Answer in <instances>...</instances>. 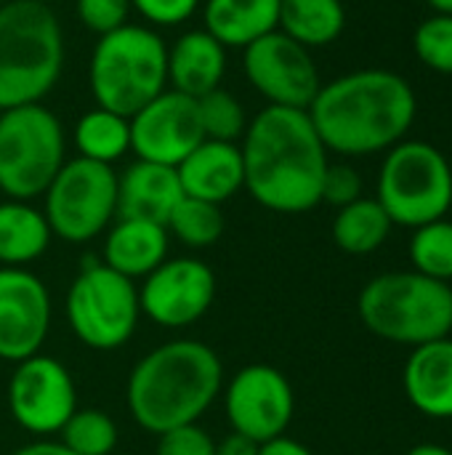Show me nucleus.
Segmentation results:
<instances>
[{
    "label": "nucleus",
    "instance_id": "393cba45",
    "mask_svg": "<svg viewBox=\"0 0 452 455\" xmlns=\"http://www.w3.org/2000/svg\"><path fill=\"white\" fill-rule=\"evenodd\" d=\"M72 141L77 157L112 165L131 152V120L104 107H93L75 123Z\"/></svg>",
    "mask_w": 452,
    "mask_h": 455
},
{
    "label": "nucleus",
    "instance_id": "c9c22d12",
    "mask_svg": "<svg viewBox=\"0 0 452 455\" xmlns=\"http://www.w3.org/2000/svg\"><path fill=\"white\" fill-rule=\"evenodd\" d=\"M216 455H258V443L232 432L229 437L216 443Z\"/></svg>",
    "mask_w": 452,
    "mask_h": 455
},
{
    "label": "nucleus",
    "instance_id": "20e7f679",
    "mask_svg": "<svg viewBox=\"0 0 452 455\" xmlns=\"http://www.w3.org/2000/svg\"><path fill=\"white\" fill-rule=\"evenodd\" d=\"M64 32L51 5L8 0L0 8V112L40 104L61 77Z\"/></svg>",
    "mask_w": 452,
    "mask_h": 455
},
{
    "label": "nucleus",
    "instance_id": "f704fd0d",
    "mask_svg": "<svg viewBox=\"0 0 452 455\" xmlns=\"http://www.w3.org/2000/svg\"><path fill=\"white\" fill-rule=\"evenodd\" d=\"M202 0H131V8L144 16L149 27H178L194 16Z\"/></svg>",
    "mask_w": 452,
    "mask_h": 455
},
{
    "label": "nucleus",
    "instance_id": "2f4dec72",
    "mask_svg": "<svg viewBox=\"0 0 452 455\" xmlns=\"http://www.w3.org/2000/svg\"><path fill=\"white\" fill-rule=\"evenodd\" d=\"M75 13L80 24L99 37L128 24L131 0H75Z\"/></svg>",
    "mask_w": 452,
    "mask_h": 455
},
{
    "label": "nucleus",
    "instance_id": "bb28decb",
    "mask_svg": "<svg viewBox=\"0 0 452 455\" xmlns=\"http://www.w3.org/2000/svg\"><path fill=\"white\" fill-rule=\"evenodd\" d=\"M165 229L186 248H194V251L210 248L224 235L221 205L194 200V197H181V203L173 208Z\"/></svg>",
    "mask_w": 452,
    "mask_h": 455
},
{
    "label": "nucleus",
    "instance_id": "cd10ccee",
    "mask_svg": "<svg viewBox=\"0 0 452 455\" xmlns=\"http://www.w3.org/2000/svg\"><path fill=\"white\" fill-rule=\"evenodd\" d=\"M410 264L413 272L450 283L452 280V221L437 219L418 229L410 237Z\"/></svg>",
    "mask_w": 452,
    "mask_h": 455
},
{
    "label": "nucleus",
    "instance_id": "473e14b6",
    "mask_svg": "<svg viewBox=\"0 0 452 455\" xmlns=\"http://www.w3.org/2000/svg\"><path fill=\"white\" fill-rule=\"evenodd\" d=\"M362 197V176L346 163H330L322 179V203L344 208Z\"/></svg>",
    "mask_w": 452,
    "mask_h": 455
},
{
    "label": "nucleus",
    "instance_id": "f03ea898",
    "mask_svg": "<svg viewBox=\"0 0 452 455\" xmlns=\"http://www.w3.org/2000/svg\"><path fill=\"white\" fill-rule=\"evenodd\" d=\"M306 112L328 152L368 157L408 136L418 96L408 77L392 69H357L322 83Z\"/></svg>",
    "mask_w": 452,
    "mask_h": 455
},
{
    "label": "nucleus",
    "instance_id": "79ce46f5",
    "mask_svg": "<svg viewBox=\"0 0 452 455\" xmlns=\"http://www.w3.org/2000/svg\"><path fill=\"white\" fill-rule=\"evenodd\" d=\"M5 3H8V0H0V8H3V5H5Z\"/></svg>",
    "mask_w": 452,
    "mask_h": 455
},
{
    "label": "nucleus",
    "instance_id": "f257e3e1",
    "mask_svg": "<svg viewBox=\"0 0 452 455\" xmlns=\"http://www.w3.org/2000/svg\"><path fill=\"white\" fill-rule=\"evenodd\" d=\"M245 189L274 213H306L322 203L328 149L306 109L264 107L240 139Z\"/></svg>",
    "mask_w": 452,
    "mask_h": 455
},
{
    "label": "nucleus",
    "instance_id": "58836bf2",
    "mask_svg": "<svg viewBox=\"0 0 452 455\" xmlns=\"http://www.w3.org/2000/svg\"><path fill=\"white\" fill-rule=\"evenodd\" d=\"M408 455H452V451L442 448V445H432V443H426V445H416V448H413Z\"/></svg>",
    "mask_w": 452,
    "mask_h": 455
},
{
    "label": "nucleus",
    "instance_id": "f8f14e48",
    "mask_svg": "<svg viewBox=\"0 0 452 455\" xmlns=\"http://www.w3.org/2000/svg\"><path fill=\"white\" fill-rule=\"evenodd\" d=\"M224 413L232 432L264 445L282 437L293 421L296 397L282 371L256 363L240 368L221 389Z\"/></svg>",
    "mask_w": 452,
    "mask_h": 455
},
{
    "label": "nucleus",
    "instance_id": "e433bc0d",
    "mask_svg": "<svg viewBox=\"0 0 452 455\" xmlns=\"http://www.w3.org/2000/svg\"><path fill=\"white\" fill-rule=\"evenodd\" d=\"M258 455H314L306 445H301L298 440L290 437H274L264 445H258Z\"/></svg>",
    "mask_w": 452,
    "mask_h": 455
},
{
    "label": "nucleus",
    "instance_id": "4c0bfd02",
    "mask_svg": "<svg viewBox=\"0 0 452 455\" xmlns=\"http://www.w3.org/2000/svg\"><path fill=\"white\" fill-rule=\"evenodd\" d=\"M13 455H77V453H72L69 448H64L59 440H37V443H29V445L19 448Z\"/></svg>",
    "mask_w": 452,
    "mask_h": 455
},
{
    "label": "nucleus",
    "instance_id": "dca6fc26",
    "mask_svg": "<svg viewBox=\"0 0 452 455\" xmlns=\"http://www.w3.org/2000/svg\"><path fill=\"white\" fill-rule=\"evenodd\" d=\"M51 296L27 267H0V360L21 363L37 355L51 331Z\"/></svg>",
    "mask_w": 452,
    "mask_h": 455
},
{
    "label": "nucleus",
    "instance_id": "0eeeda50",
    "mask_svg": "<svg viewBox=\"0 0 452 455\" xmlns=\"http://www.w3.org/2000/svg\"><path fill=\"white\" fill-rule=\"evenodd\" d=\"M376 200L397 227L418 229L445 219L452 205L450 160L429 141L402 139L381 163Z\"/></svg>",
    "mask_w": 452,
    "mask_h": 455
},
{
    "label": "nucleus",
    "instance_id": "a878e982",
    "mask_svg": "<svg viewBox=\"0 0 452 455\" xmlns=\"http://www.w3.org/2000/svg\"><path fill=\"white\" fill-rule=\"evenodd\" d=\"M392 227L394 224L389 213L376 197H360L338 208L333 219V240L344 253L365 256V253L378 251L386 243Z\"/></svg>",
    "mask_w": 452,
    "mask_h": 455
},
{
    "label": "nucleus",
    "instance_id": "9b49d317",
    "mask_svg": "<svg viewBox=\"0 0 452 455\" xmlns=\"http://www.w3.org/2000/svg\"><path fill=\"white\" fill-rule=\"evenodd\" d=\"M242 51L245 77L250 88L269 101V107L309 109L322 85L309 48L274 29Z\"/></svg>",
    "mask_w": 452,
    "mask_h": 455
},
{
    "label": "nucleus",
    "instance_id": "423d86ee",
    "mask_svg": "<svg viewBox=\"0 0 452 455\" xmlns=\"http://www.w3.org/2000/svg\"><path fill=\"white\" fill-rule=\"evenodd\" d=\"M357 309L362 325L373 336L413 349L452 333L450 283L418 272L373 277L362 288Z\"/></svg>",
    "mask_w": 452,
    "mask_h": 455
},
{
    "label": "nucleus",
    "instance_id": "aec40b11",
    "mask_svg": "<svg viewBox=\"0 0 452 455\" xmlns=\"http://www.w3.org/2000/svg\"><path fill=\"white\" fill-rule=\"evenodd\" d=\"M226 75V48L208 29H189L168 45V85L178 93L200 99Z\"/></svg>",
    "mask_w": 452,
    "mask_h": 455
},
{
    "label": "nucleus",
    "instance_id": "c756f323",
    "mask_svg": "<svg viewBox=\"0 0 452 455\" xmlns=\"http://www.w3.org/2000/svg\"><path fill=\"white\" fill-rule=\"evenodd\" d=\"M200 128L205 139L213 141H232L237 144L248 128V117L242 104L224 88H216L197 99Z\"/></svg>",
    "mask_w": 452,
    "mask_h": 455
},
{
    "label": "nucleus",
    "instance_id": "ea45409f",
    "mask_svg": "<svg viewBox=\"0 0 452 455\" xmlns=\"http://www.w3.org/2000/svg\"><path fill=\"white\" fill-rule=\"evenodd\" d=\"M432 5L434 13H442V16H452V0H426Z\"/></svg>",
    "mask_w": 452,
    "mask_h": 455
},
{
    "label": "nucleus",
    "instance_id": "f3484780",
    "mask_svg": "<svg viewBox=\"0 0 452 455\" xmlns=\"http://www.w3.org/2000/svg\"><path fill=\"white\" fill-rule=\"evenodd\" d=\"M184 197L221 205L245 189V165L240 144L202 139L176 165Z\"/></svg>",
    "mask_w": 452,
    "mask_h": 455
},
{
    "label": "nucleus",
    "instance_id": "72a5a7b5",
    "mask_svg": "<svg viewBox=\"0 0 452 455\" xmlns=\"http://www.w3.org/2000/svg\"><path fill=\"white\" fill-rule=\"evenodd\" d=\"M157 455H216V440L197 424H186L160 435Z\"/></svg>",
    "mask_w": 452,
    "mask_h": 455
},
{
    "label": "nucleus",
    "instance_id": "4468645a",
    "mask_svg": "<svg viewBox=\"0 0 452 455\" xmlns=\"http://www.w3.org/2000/svg\"><path fill=\"white\" fill-rule=\"evenodd\" d=\"M216 301V275L200 259H165L139 288V307L160 328H189Z\"/></svg>",
    "mask_w": 452,
    "mask_h": 455
},
{
    "label": "nucleus",
    "instance_id": "4be33fe9",
    "mask_svg": "<svg viewBox=\"0 0 452 455\" xmlns=\"http://www.w3.org/2000/svg\"><path fill=\"white\" fill-rule=\"evenodd\" d=\"M280 24V0H202V29L224 48H248Z\"/></svg>",
    "mask_w": 452,
    "mask_h": 455
},
{
    "label": "nucleus",
    "instance_id": "c85d7f7f",
    "mask_svg": "<svg viewBox=\"0 0 452 455\" xmlns=\"http://www.w3.org/2000/svg\"><path fill=\"white\" fill-rule=\"evenodd\" d=\"M59 443L77 455H109L117 445V424L99 408H77L61 427Z\"/></svg>",
    "mask_w": 452,
    "mask_h": 455
},
{
    "label": "nucleus",
    "instance_id": "b1692460",
    "mask_svg": "<svg viewBox=\"0 0 452 455\" xmlns=\"http://www.w3.org/2000/svg\"><path fill=\"white\" fill-rule=\"evenodd\" d=\"M344 27L346 8L341 0H280L277 29L309 51L336 43Z\"/></svg>",
    "mask_w": 452,
    "mask_h": 455
},
{
    "label": "nucleus",
    "instance_id": "9d476101",
    "mask_svg": "<svg viewBox=\"0 0 452 455\" xmlns=\"http://www.w3.org/2000/svg\"><path fill=\"white\" fill-rule=\"evenodd\" d=\"M43 197L53 237L80 245L107 232L117 219V173L112 165L72 157L59 168Z\"/></svg>",
    "mask_w": 452,
    "mask_h": 455
},
{
    "label": "nucleus",
    "instance_id": "7c9ffc66",
    "mask_svg": "<svg viewBox=\"0 0 452 455\" xmlns=\"http://www.w3.org/2000/svg\"><path fill=\"white\" fill-rule=\"evenodd\" d=\"M413 48L429 69L452 75V16L434 13L421 21L413 35Z\"/></svg>",
    "mask_w": 452,
    "mask_h": 455
},
{
    "label": "nucleus",
    "instance_id": "1a4fd4ad",
    "mask_svg": "<svg viewBox=\"0 0 452 455\" xmlns=\"http://www.w3.org/2000/svg\"><path fill=\"white\" fill-rule=\"evenodd\" d=\"M139 288L104 261L80 269L67 293V320L80 344L96 352L120 349L139 325Z\"/></svg>",
    "mask_w": 452,
    "mask_h": 455
},
{
    "label": "nucleus",
    "instance_id": "412c9836",
    "mask_svg": "<svg viewBox=\"0 0 452 455\" xmlns=\"http://www.w3.org/2000/svg\"><path fill=\"white\" fill-rule=\"evenodd\" d=\"M170 235L163 224L117 219L104 240V264L128 280H144L168 259Z\"/></svg>",
    "mask_w": 452,
    "mask_h": 455
},
{
    "label": "nucleus",
    "instance_id": "a211bd4d",
    "mask_svg": "<svg viewBox=\"0 0 452 455\" xmlns=\"http://www.w3.org/2000/svg\"><path fill=\"white\" fill-rule=\"evenodd\" d=\"M184 189L176 168L136 160L117 176V219H144L168 224Z\"/></svg>",
    "mask_w": 452,
    "mask_h": 455
},
{
    "label": "nucleus",
    "instance_id": "2eb2a0df",
    "mask_svg": "<svg viewBox=\"0 0 452 455\" xmlns=\"http://www.w3.org/2000/svg\"><path fill=\"white\" fill-rule=\"evenodd\" d=\"M131 120V149L136 160L176 168L205 136L200 128L197 99L165 88Z\"/></svg>",
    "mask_w": 452,
    "mask_h": 455
},
{
    "label": "nucleus",
    "instance_id": "6e6552de",
    "mask_svg": "<svg viewBox=\"0 0 452 455\" xmlns=\"http://www.w3.org/2000/svg\"><path fill=\"white\" fill-rule=\"evenodd\" d=\"M64 163V128L45 104L0 112V192L8 200L40 197Z\"/></svg>",
    "mask_w": 452,
    "mask_h": 455
},
{
    "label": "nucleus",
    "instance_id": "39448f33",
    "mask_svg": "<svg viewBox=\"0 0 452 455\" xmlns=\"http://www.w3.org/2000/svg\"><path fill=\"white\" fill-rule=\"evenodd\" d=\"M96 107L136 115L168 88V43L149 24H123L101 35L88 64Z\"/></svg>",
    "mask_w": 452,
    "mask_h": 455
},
{
    "label": "nucleus",
    "instance_id": "a19ab883",
    "mask_svg": "<svg viewBox=\"0 0 452 455\" xmlns=\"http://www.w3.org/2000/svg\"><path fill=\"white\" fill-rule=\"evenodd\" d=\"M35 3H43V5H53V3H61V0H35Z\"/></svg>",
    "mask_w": 452,
    "mask_h": 455
},
{
    "label": "nucleus",
    "instance_id": "6ab92c4d",
    "mask_svg": "<svg viewBox=\"0 0 452 455\" xmlns=\"http://www.w3.org/2000/svg\"><path fill=\"white\" fill-rule=\"evenodd\" d=\"M402 387L410 405L437 421L452 419V339H437L410 352Z\"/></svg>",
    "mask_w": 452,
    "mask_h": 455
},
{
    "label": "nucleus",
    "instance_id": "5701e85b",
    "mask_svg": "<svg viewBox=\"0 0 452 455\" xmlns=\"http://www.w3.org/2000/svg\"><path fill=\"white\" fill-rule=\"evenodd\" d=\"M51 227L45 213L27 200L0 203V267H27L37 261L51 245Z\"/></svg>",
    "mask_w": 452,
    "mask_h": 455
},
{
    "label": "nucleus",
    "instance_id": "7ed1b4c3",
    "mask_svg": "<svg viewBox=\"0 0 452 455\" xmlns=\"http://www.w3.org/2000/svg\"><path fill=\"white\" fill-rule=\"evenodd\" d=\"M224 389L218 355L194 339H176L144 355L128 379V411L149 435L197 424Z\"/></svg>",
    "mask_w": 452,
    "mask_h": 455
},
{
    "label": "nucleus",
    "instance_id": "37998d69",
    "mask_svg": "<svg viewBox=\"0 0 452 455\" xmlns=\"http://www.w3.org/2000/svg\"><path fill=\"white\" fill-rule=\"evenodd\" d=\"M450 165H452V163H450Z\"/></svg>",
    "mask_w": 452,
    "mask_h": 455
},
{
    "label": "nucleus",
    "instance_id": "ddd939ff",
    "mask_svg": "<svg viewBox=\"0 0 452 455\" xmlns=\"http://www.w3.org/2000/svg\"><path fill=\"white\" fill-rule=\"evenodd\" d=\"M8 411L29 435H59L77 411V389L67 365L40 352L16 363L8 381Z\"/></svg>",
    "mask_w": 452,
    "mask_h": 455
}]
</instances>
